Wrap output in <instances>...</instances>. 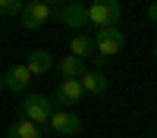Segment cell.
<instances>
[{
    "instance_id": "6da1fadb",
    "label": "cell",
    "mask_w": 157,
    "mask_h": 138,
    "mask_svg": "<svg viewBox=\"0 0 157 138\" xmlns=\"http://www.w3.org/2000/svg\"><path fill=\"white\" fill-rule=\"evenodd\" d=\"M91 41H94V54L110 63V57H116L126 47V35H123L120 25H104V28H94Z\"/></svg>"
},
{
    "instance_id": "7a4b0ae2",
    "label": "cell",
    "mask_w": 157,
    "mask_h": 138,
    "mask_svg": "<svg viewBox=\"0 0 157 138\" xmlns=\"http://www.w3.org/2000/svg\"><path fill=\"white\" fill-rule=\"evenodd\" d=\"M120 0H94L91 6H85V16H88V25L94 28H104V25H120Z\"/></svg>"
},
{
    "instance_id": "3957f363",
    "label": "cell",
    "mask_w": 157,
    "mask_h": 138,
    "mask_svg": "<svg viewBox=\"0 0 157 138\" xmlns=\"http://www.w3.org/2000/svg\"><path fill=\"white\" fill-rule=\"evenodd\" d=\"M22 110H25V119H32L35 125H47L50 119V113H54V104H50V97L47 94H38V91H29L22 100Z\"/></svg>"
},
{
    "instance_id": "277c9868",
    "label": "cell",
    "mask_w": 157,
    "mask_h": 138,
    "mask_svg": "<svg viewBox=\"0 0 157 138\" xmlns=\"http://www.w3.org/2000/svg\"><path fill=\"white\" fill-rule=\"evenodd\" d=\"M50 19L66 25V28H85L88 25V16H85V3L78 0H69V3H60V9H50Z\"/></svg>"
},
{
    "instance_id": "5b68a950",
    "label": "cell",
    "mask_w": 157,
    "mask_h": 138,
    "mask_svg": "<svg viewBox=\"0 0 157 138\" xmlns=\"http://www.w3.org/2000/svg\"><path fill=\"white\" fill-rule=\"evenodd\" d=\"M82 85H78V79H63L57 85V91L50 94V104H54V110H69L75 107L78 100H82Z\"/></svg>"
},
{
    "instance_id": "8992f818",
    "label": "cell",
    "mask_w": 157,
    "mask_h": 138,
    "mask_svg": "<svg viewBox=\"0 0 157 138\" xmlns=\"http://www.w3.org/2000/svg\"><path fill=\"white\" fill-rule=\"evenodd\" d=\"M19 22H22V28H29V32L41 28L44 22H50V6L41 3V0H32V3H25V6H22Z\"/></svg>"
},
{
    "instance_id": "52a82bcc",
    "label": "cell",
    "mask_w": 157,
    "mask_h": 138,
    "mask_svg": "<svg viewBox=\"0 0 157 138\" xmlns=\"http://www.w3.org/2000/svg\"><path fill=\"white\" fill-rule=\"evenodd\" d=\"M47 125H50L57 135H78L82 119H78L72 110H54V113H50V119H47Z\"/></svg>"
},
{
    "instance_id": "ba28073f",
    "label": "cell",
    "mask_w": 157,
    "mask_h": 138,
    "mask_svg": "<svg viewBox=\"0 0 157 138\" xmlns=\"http://www.w3.org/2000/svg\"><path fill=\"white\" fill-rule=\"evenodd\" d=\"M32 79L35 75L25 69V63H16V66H10L6 72H3V85H6V91H29V85H32Z\"/></svg>"
},
{
    "instance_id": "9c48e42d",
    "label": "cell",
    "mask_w": 157,
    "mask_h": 138,
    "mask_svg": "<svg viewBox=\"0 0 157 138\" xmlns=\"http://www.w3.org/2000/svg\"><path fill=\"white\" fill-rule=\"evenodd\" d=\"M78 85H82L85 94H104L107 91V75H104L101 69H85L82 79H78Z\"/></svg>"
},
{
    "instance_id": "30bf717a",
    "label": "cell",
    "mask_w": 157,
    "mask_h": 138,
    "mask_svg": "<svg viewBox=\"0 0 157 138\" xmlns=\"http://www.w3.org/2000/svg\"><path fill=\"white\" fill-rule=\"evenodd\" d=\"M54 69L60 72V79H82V72H85L88 66H85V60H78V57L66 54L63 60H57V63H54Z\"/></svg>"
},
{
    "instance_id": "8fae6325",
    "label": "cell",
    "mask_w": 157,
    "mask_h": 138,
    "mask_svg": "<svg viewBox=\"0 0 157 138\" xmlns=\"http://www.w3.org/2000/svg\"><path fill=\"white\" fill-rule=\"evenodd\" d=\"M25 69H29L32 75H47L50 69H54V57H50L47 50H32L29 60H25Z\"/></svg>"
},
{
    "instance_id": "7c38bea8",
    "label": "cell",
    "mask_w": 157,
    "mask_h": 138,
    "mask_svg": "<svg viewBox=\"0 0 157 138\" xmlns=\"http://www.w3.org/2000/svg\"><path fill=\"white\" fill-rule=\"evenodd\" d=\"M69 54L78 57V60H91V57H94V41H91V35H72Z\"/></svg>"
},
{
    "instance_id": "4fadbf2b",
    "label": "cell",
    "mask_w": 157,
    "mask_h": 138,
    "mask_svg": "<svg viewBox=\"0 0 157 138\" xmlns=\"http://www.w3.org/2000/svg\"><path fill=\"white\" fill-rule=\"evenodd\" d=\"M10 138H44V129L41 125H35L32 119H19V122H13L10 125Z\"/></svg>"
},
{
    "instance_id": "5bb4252c",
    "label": "cell",
    "mask_w": 157,
    "mask_h": 138,
    "mask_svg": "<svg viewBox=\"0 0 157 138\" xmlns=\"http://www.w3.org/2000/svg\"><path fill=\"white\" fill-rule=\"evenodd\" d=\"M25 6V0H0V19H6V16H19Z\"/></svg>"
},
{
    "instance_id": "9a60e30c",
    "label": "cell",
    "mask_w": 157,
    "mask_h": 138,
    "mask_svg": "<svg viewBox=\"0 0 157 138\" xmlns=\"http://www.w3.org/2000/svg\"><path fill=\"white\" fill-rule=\"evenodd\" d=\"M148 19L157 22V0H151V3H148Z\"/></svg>"
},
{
    "instance_id": "2e32d148",
    "label": "cell",
    "mask_w": 157,
    "mask_h": 138,
    "mask_svg": "<svg viewBox=\"0 0 157 138\" xmlns=\"http://www.w3.org/2000/svg\"><path fill=\"white\" fill-rule=\"evenodd\" d=\"M41 3H47V6H60L63 0H41Z\"/></svg>"
},
{
    "instance_id": "e0dca14e",
    "label": "cell",
    "mask_w": 157,
    "mask_h": 138,
    "mask_svg": "<svg viewBox=\"0 0 157 138\" xmlns=\"http://www.w3.org/2000/svg\"><path fill=\"white\" fill-rule=\"evenodd\" d=\"M0 91H6V85H3V75H0Z\"/></svg>"
},
{
    "instance_id": "ac0fdd59",
    "label": "cell",
    "mask_w": 157,
    "mask_h": 138,
    "mask_svg": "<svg viewBox=\"0 0 157 138\" xmlns=\"http://www.w3.org/2000/svg\"><path fill=\"white\" fill-rule=\"evenodd\" d=\"M151 54H154V60H157V44H154V50H151Z\"/></svg>"
}]
</instances>
